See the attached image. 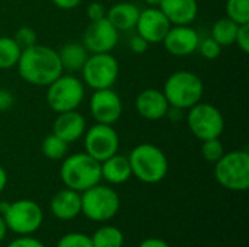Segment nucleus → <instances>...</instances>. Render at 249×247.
I'll list each match as a JSON object with an SVG mask.
<instances>
[{"label":"nucleus","mask_w":249,"mask_h":247,"mask_svg":"<svg viewBox=\"0 0 249 247\" xmlns=\"http://www.w3.org/2000/svg\"><path fill=\"white\" fill-rule=\"evenodd\" d=\"M16 68L23 82L36 87H47L64 73L57 51L44 44L22 49Z\"/></svg>","instance_id":"obj_1"},{"label":"nucleus","mask_w":249,"mask_h":247,"mask_svg":"<svg viewBox=\"0 0 249 247\" xmlns=\"http://www.w3.org/2000/svg\"><path fill=\"white\" fill-rule=\"evenodd\" d=\"M127 157L133 176L143 183H159L166 178L169 172V160L165 151L152 143L136 146Z\"/></svg>","instance_id":"obj_2"},{"label":"nucleus","mask_w":249,"mask_h":247,"mask_svg":"<svg viewBox=\"0 0 249 247\" xmlns=\"http://www.w3.org/2000/svg\"><path fill=\"white\" fill-rule=\"evenodd\" d=\"M162 92L171 108L188 111L203 100L204 83L198 74L190 70H178L166 79Z\"/></svg>","instance_id":"obj_3"},{"label":"nucleus","mask_w":249,"mask_h":247,"mask_svg":"<svg viewBox=\"0 0 249 247\" xmlns=\"http://www.w3.org/2000/svg\"><path fill=\"white\" fill-rule=\"evenodd\" d=\"M60 179L66 188L82 194L101 183V163L85 151L66 156L60 166Z\"/></svg>","instance_id":"obj_4"},{"label":"nucleus","mask_w":249,"mask_h":247,"mask_svg":"<svg viewBox=\"0 0 249 247\" xmlns=\"http://www.w3.org/2000/svg\"><path fill=\"white\" fill-rule=\"evenodd\" d=\"M86 96V86L74 74H60L53 83L47 86L45 100L55 114L76 111L83 103Z\"/></svg>","instance_id":"obj_5"},{"label":"nucleus","mask_w":249,"mask_h":247,"mask_svg":"<svg viewBox=\"0 0 249 247\" xmlns=\"http://www.w3.org/2000/svg\"><path fill=\"white\" fill-rule=\"evenodd\" d=\"M82 214L93 223H105L112 220L121 207L117 191L108 185H95L80 194Z\"/></svg>","instance_id":"obj_6"},{"label":"nucleus","mask_w":249,"mask_h":247,"mask_svg":"<svg viewBox=\"0 0 249 247\" xmlns=\"http://www.w3.org/2000/svg\"><path fill=\"white\" fill-rule=\"evenodd\" d=\"M214 178L220 186L235 192H244L249 188V153L247 150H233L225 153L214 163Z\"/></svg>","instance_id":"obj_7"},{"label":"nucleus","mask_w":249,"mask_h":247,"mask_svg":"<svg viewBox=\"0 0 249 247\" xmlns=\"http://www.w3.org/2000/svg\"><path fill=\"white\" fill-rule=\"evenodd\" d=\"M185 119L190 132L200 141L220 138L226 125L222 111L213 103L203 100L187 111Z\"/></svg>","instance_id":"obj_8"},{"label":"nucleus","mask_w":249,"mask_h":247,"mask_svg":"<svg viewBox=\"0 0 249 247\" xmlns=\"http://www.w3.org/2000/svg\"><path fill=\"white\" fill-rule=\"evenodd\" d=\"M80 73L85 86L93 90L109 89L118 80L120 63L111 52L89 54Z\"/></svg>","instance_id":"obj_9"},{"label":"nucleus","mask_w":249,"mask_h":247,"mask_svg":"<svg viewBox=\"0 0 249 247\" xmlns=\"http://www.w3.org/2000/svg\"><path fill=\"white\" fill-rule=\"evenodd\" d=\"M7 230L18 236H32L44 221L42 208L32 199H18L9 202L6 213L1 215Z\"/></svg>","instance_id":"obj_10"},{"label":"nucleus","mask_w":249,"mask_h":247,"mask_svg":"<svg viewBox=\"0 0 249 247\" xmlns=\"http://www.w3.org/2000/svg\"><path fill=\"white\" fill-rule=\"evenodd\" d=\"M85 153L98 160L99 163L117 154L120 150V135L114 125L98 124L86 128L83 134Z\"/></svg>","instance_id":"obj_11"},{"label":"nucleus","mask_w":249,"mask_h":247,"mask_svg":"<svg viewBox=\"0 0 249 247\" xmlns=\"http://www.w3.org/2000/svg\"><path fill=\"white\" fill-rule=\"evenodd\" d=\"M123 111L121 96L112 87L93 90L89 99V112L95 122L114 125L120 121Z\"/></svg>","instance_id":"obj_12"},{"label":"nucleus","mask_w":249,"mask_h":247,"mask_svg":"<svg viewBox=\"0 0 249 247\" xmlns=\"http://www.w3.org/2000/svg\"><path fill=\"white\" fill-rule=\"evenodd\" d=\"M120 39V31L107 19L92 20L86 26L82 44L89 51V54L96 52H112Z\"/></svg>","instance_id":"obj_13"},{"label":"nucleus","mask_w":249,"mask_h":247,"mask_svg":"<svg viewBox=\"0 0 249 247\" xmlns=\"http://www.w3.org/2000/svg\"><path fill=\"white\" fill-rule=\"evenodd\" d=\"M171 26V22L159 7L147 6L146 9L140 10L134 29L136 33L140 35L149 44H162Z\"/></svg>","instance_id":"obj_14"},{"label":"nucleus","mask_w":249,"mask_h":247,"mask_svg":"<svg viewBox=\"0 0 249 247\" xmlns=\"http://www.w3.org/2000/svg\"><path fill=\"white\" fill-rule=\"evenodd\" d=\"M200 35L191 25H172L163 38L165 49L175 57H187L197 52Z\"/></svg>","instance_id":"obj_15"},{"label":"nucleus","mask_w":249,"mask_h":247,"mask_svg":"<svg viewBox=\"0 0 249 247\" xmlns=\"http://www.w3.org/2000/svg\"><path fill=\"white\" fill-rule=\"evenodd\" d=\"M169 103L159 89H144L136 98L137 114L147 121H160L168 115Z\"/></svg>","instance_id":"obj_16"},{"label":"nucleus","mask_w":249,"mask_h":247,"mask_svg":"<svg viewBox=\"0 0 249 247\" xmlns=\"http://www.w3.org/2000/svg\"><path fill=\"white\" fill-rule=\"evenodd\" d=\"M86 128V118L77 109L57 114L53 122V134L60 137L67 144L76 143L83 138Z\"/></svg>","instance_id":"obj_17"},{"label":"nucleus","mask_w":249,"mask_h":247,"mask_svg":"<svg viewBox=\"0 0 249 247\" xmlns=\"http://www.w3.org/2000/svg\"><path fill=\"white\" fill-rule=\"evenodd\" d=\"M50 211L60 221L74 220L79 214H82L80 192L69 188L58 191L50 201Z\"/></svg>","instance_id":"obj_18"},{"label":"nucleus","mask_w":249,"mask_h":247,"mask_svg":"<svg viewBox=\"0 0 249 247\" xmlns=\"http://www.w3.org/2000/svg\"><path fill=\"white\" fill-rule=\"evenodd\" d=\"M159 9L171 25H191L198 15L197 0H160Z\"/></svg>","instance_id":"obj_19"},{"label":"nucleus","mask_w":249,"mask_h":247,"mask_svg":"<svg viewBox=\"0 0 249 247\" xmlns=\"http://www.w3.org/2000/svg\"><path fill=\"white\" fill-rule=\"evenodd\" d=\"M133 176L127 156L120 153L101 162V178L109 185H123Z\"/></svg>","instance_id":"obj_20"},{"label":"nucleus","mask_w":249,"mask_h":247,"mask_svg":"<svg viewBox=\"0 0 249 247\" xmlns=\"http://www.w3.org/2000/svg\"><path fill=\"white\" fill-rule=\"evenodd\" d=\"M140 9L131 1H118L107 10V19L120 31L127 32L136 28Z\"/></svg>","instance_id":"obj_21"},{"label":"nucleus","mask_w":249,"mask_h":247,"mask_svg":"<svg viewBox=\"0 0 249 247\" xmlns=\"http://www.w3.org/2000/svg\"><path fill=\"white\" fill-rule=\"evenodd\" d=\"M63 71L74 74L80 71L89 57V51L82 42H67L57 51Z\"/></svg>","instance_id":"obj_22"},{"label":"nucleus","mask_w":249,"mask_h":247,"mask_svg":"<svg viewBox=\"0 0 249 247\" xmlns=\"http://www.w3.org/2000/svg\"><path fill=\"white\" fill-rule=\"evenodd\" d=\"M238 28L239 25L236 22H233L232 19H229L228 16L217 19L213 26H212V33L210 36L222 47H231L235 44L236 39V33H238Z\"/></svg>","instance_id":"obj_23"},{"label":"nucleus","mask_w":249,"mask_h":247,"mask_svg":"<svg viewBox=\"0 0 249 247\" xmlns=\"http://www.w3.org/2000/svg\"><path fill=\"white\" fill-rule=\"evenodd\" d=\"M93 247H123L124 234L115 226H102L90 236Z\"/></svg>","instance_id":"obj_24"},{"label":"nucleus","mask_w":249,"mask_h":247,"mask_svg":"<svg viewBox=\"0 0 249 247\" xmlns=\"http://www.w3.org/2000/svg\"><path fill=\"white\" fill-rule=\"evenodd\" d=\"M22 48L16 44L13 36H0V70H10L16 67Z\"/></svg>","instance_id":"obj_25"},{"label":"nucleus","mask_w":249,"mask_h":247,"mask_svg":"<svg viewBox=\"0 0 249 247\" xmlns=\"http://www.w3.org/2000/svg\"><path fill=\"white\" fill-rule=\"evenodd\" d=\"M41 151L48 160H63L67 156L69 144L55 134H48L41 143Z\"/></svg>","instance_id":"obj_26"},{"label":"nucleus","mask_w":249,"mask_h":247,"mask_svg":"<svg viewBox=\"0 0 249 247\" xmlns=\"http://www.w3.org/2000/svg\"><path fill=\"white\" fill-rule=\"evenodd\" d=\"M226 16L238 25L249 23V0H228Z\"/></svg>","instance_id":"obj_27"},{"label":"nucleus","mask_w":249,"mask_h":247,"mask_svg":"<svg viewBox=\"0 0 249 247\" xmlns=\"http://www.w3.org/2000/svg\"><path fill=\"white\" fill-rule=\"evenodd\" d=\"M201 156L206 162L209 163H216L226 151H225V146L220 141V138H210L206 141H201Z\"/></svg>","instance_id":"obj_28"},{"label":"nucleus","mask_w":249,"mask_h":247,"mask_svg":"<svg viewBox=\"0 0 249 247\" xmlns=\"http://www.w3.org/2000/svg\"><path fill=\"white\" fill-rule=\"evenodd\" d=\"M55 247H93L90 236L85 233H67L57 242Z\"/></svg>","instance_id":"obj_29"},{"label":"nucleus","mask_w":249,"mask_h":247,"mask_svg":"<svg viewBox=\"0 0 249 247\" xmlns=\"http://www.w3.org/2000/svg\"><path fill=\"white\" fill-rule=\"evenodd\" d=\"M13 39L16 41V44L25 49V48H29L35 44H38V35L36 32L31 28V26H22L19 28L15 35H13Z\"/></svg>","instance_id":"obj_30"},{"label":"nucleus","mask_w":249,"mask_h":247,"mask_svg":"<svg viewBox=\"0 0 249 247\" xmlns=\"http://www.w3.org/2000/svg\"><path fill=\"white\" fill-rule=\"evenodd\" d=\"M222 47L212 38V36H207L204 39H200V44H198V48L197 51L206 58V60H216L220 57L222 54Z\"/></svg>","instance_id":"obj_31"},{"label":"nucleus","mask_w":249,"mask_h":247,"mask_svg":"<svg viewBox=\"0 0 249 247\" xmlns=\"http://www.w3.org/2000/svg\"><path fill=\"white\" fill-rule=\"evenodd\" d=\"M235 44L238 45V48L248 54L249 52V23H244V25H239L238 28V33H236V39H235Z\"/></svg>","instance_id":"obj_32"},{"label":"nucleus","mask_w":249,"mask_h":247,"mask_svg":"<svg viewBox=\"0 0 249 247\" xmlns=\"http://www.w3.org/2000/svg\"><path fill=\"white\" fill-rule=\"evenodd\" d=\"M86 12H88V17H89L90 22H92V20H99V19L107 17V7H105L101 1H92V3L88 6Z\"/></svg>","instance_id":"obj_33"},{"label":"nucleus","mask_w":249,"mask_h":247,"mask_svg":"<svg viewBox=\"0 0 249 247\" xmlns=\"http://www.w3.org/2000/svg\"><path fill=\"white\" fill-rule=\"evenodd\" d=\"M7 247H45L42 242L32 236H19L18 239L12 240Z\"/></svg>","instance_id":"obj_34"},{"label":"nucleus","mask_w":249,"mask_h":247,"mask_svg":"<svg viewBox=\"0 0 249 247\" xmlns=\"http://www.w3.org/2000/svg\"><path fill=\"white\" fill-rule=\"evenodd\" d=\"M149 42L144 41L140 35H133L130 39H128V48L134 52V54H143L149 49Z\"/></svg>","instance_id":"obj_35"},{"label":"nucleus","mask_w":249,"mask_h":247,"mask_svg":"<svg viewBox=\"0 0 249 247\" xmlns=\"http://www.w3.org/2000/svg\"><path fill=\"white\" fill-rule=\"evenodd\" d=\"M15 103V96L7 89H0V112L9 111Z\"/></svg>","instance_id":"obj_36"},{"label":"nucleus","mask_w":249,"mask_h":247,"mask_svg":"<svg viewBox=\"0 0 249 247\" xmlns=\"http://www.w3.org/2000/svg\"><path fill=\"white\" fill-rule=\"evenodd\" d=\"M53 4L61 10H71V9H76L83 0H51Z\"/></svg>","instance_id":"obj_37"},{"label":"nucleus","mask_w":249,"mask_h":247,"mask_svg":"<svg viewBox=\"0 0 249 247\" xmlns=\"http://www.w3.org/2000/svg\"><path fill=\"white\" fill-rule=\"evenodd\" d=\"M137 247H171L165 240L158 239V237H149L146 240H143Z\"/></svg>","instance_id":"obj_38"},{"label":"nucleus","mask_w":249,"mask_h":247,"mask_svg":"<svg viewBox=\"0 0 249 247\" xmlns=\"http://www.w3.org/2000/svg\"><path fill=\"white\" fill-rule=\"evenodd\" d=\"M6 186H7V172L0 165V194L6 189Z\"/></svg>","instance_id":"obj_39"},{"label":"nucleus","mask_w":249,"mask_h":247,"mask_svg":"<svg viewBox=\"0 0 249 247\" xmlns=\"http://www.w3.org/2000/svg\"><path fill=\"white\" fill-rule=\"evenodd\" d=\"M7 231H9V230H7V226H6V223H4V218L0 215V243L4 240Z\"/></svg>","instance_id":"obj_40"},{"label":"nucleus","mask_w":249,"mask_h":247,"mask_svg":"<svg viewBox=\"0 0 249 247\" xmlns=\"http://www.w3.org/2000/svg\"><path fill=\"white\" fill-rule=\"evenodd\" d=\"M144 3H146L149 7H159L160 0H144Z\"/></svg>","instance_id":"obj_41"},{"label":"nucleus","mask_w":249,"mask_h":247,"mask_svg":"<svg viewBox=\"0 0 249 247\" xmlns=\"http://www.w3.org/2000/svg\"><path fill=\"white\" fill-rule=\"evenodd\" d=\"M7 207H9V202H6V201H1L0 202V215H3L6 213Z\"/></svg>","instance_id":"obj_42"}]
</instances>
